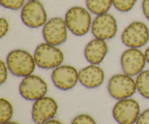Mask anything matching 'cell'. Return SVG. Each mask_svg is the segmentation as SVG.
Wrapping results in <instances>:
<instances>
[{"instance_id":"obj_16","label":"cell","mask_w":149,"mask_h":124,"mask_svg":"<svg viewBox=\"0 0 149 124\" xmlns=\"http://www.w3.org/2000/svg\"><path fill=\"white\" fill-rule=\"evenodd\" d=\"M86 7L93 15L108 13L113 6V0H86Z\"/></svg>"},{"instance_id":"obj_27","label":"cell","mask_w":149,"mask_h":124,"mask_svg":"<svg viewBox=\"0 0 149 124\" xmlns=\"http://www.w3.org/2000/svg\"><path fill=\"white\" fill-rule=\"evenodd\" d=\"M144 54H145L146 60L147 63L149 64V46L146 49L145 52H144Z\"/></svg>"},{"instance_id":"obj_12","label":"cell","mask_w":149,"mask_h":124,"mask_svg":"<svg viewBox=\"0 0 149 124\" xmlns=\"http://www.w3.org/2000/svg\"><path fill=\"white\" fill-rule=\"evenodd\" d=\"M51 79L57 89L68 91L79 82V71L71 65H61L52 71Z\"/></svg>"},{"instance_id":"obj_24","label":"cell","mask_w":149,"mask_h":124,"mask_svg":"<svg viewBox=\"0 0 149 124\" xmlns=\"http://www.w3.org/2000/svg\"><path fill=\"white\" fill-rule=\"evenodd\" d=\"M135 124H149V108L141 113Z\"/></svg>"},{"instance_id":"obj_10","label":"cell","mask_w":149,"mask_h":124,"mask_svg":"<svg viewBox=\"0 0 149 124\" xmlns=\"http://www.w3.org/2000/svg\"><path fill=\"white\" fill-rule=\"evenodd\" d=\"M91 32L93 36L97 39L105 41L112 39L118 32L116 17L109 12L96 15L93 19Z\"/></svg>"},{"instance_id":"obj_15","label":"cell","mask_w":149,"mask_h":124,"mask_svg":"<svg viewBox=\"0 0 149 124\" xmlns=\"http://www.w3.org/2000/svg\"><path fill=\"white\" fill-rule=\"evenodd\" d=\"M108 52L109 46L106 41L94 38L87 44L84 55L89 63L99 65L103 62Z\"/></svg>"},{"instance_id":"obj_26","label":"cell","mask_w":149,"mask_h":124,"mask_svg":"<svg viewBox=\"0 0 149 124\" xmlns=\"http://www.w3.org/2000/svg\"><path fill=\"white\" fill-rule=\"evenodd\" d=\"M44 124H63V123H61L60 121L53 118V119H51V120L48 121H47L46 123H45Z\"/></svg>"},{"instance_id":"obj_23","label":"cell","mask_w":149,"mask_h":124,"mask_svg":"<svg viewBox=\"0 0 149 124\" xmlns=\"http://www.w3.org/2000/svg\"><path fill=\"white\" fill-rule=\"evenodd\" d=\"M10 30V23L6 17L0 18V38H4Z\"/></svg>"},{"instance_id":"obj_22","label":"cell","mask_w":149,"mask_h":124,"mask_svg":"<svg viewBox=\"0 0 149 124\" xmlns=\"http://www.w3.org/2000/svg\"><path fill=\"white\" fill-rule=\"evenodd\" d=\"M10 72L7 67V62L3 60H0V84H3L6 82L8 78V73Z\"/></svg>"},{"instance_id":"obj_2","label":"cell","mask_w":149,"mask_h":124,"mask_svg":"<svg viewBox=\"0 0 149 124\" xmlns=\"http://www.w3.org/2000/svg\"><path fill=\"white\" fill-rule=\"evenodd\" d=\"M65 20L68 30L76 36H84L91 30L92 13L87 7L74 6L67 10Z\"/></svg>"},{"instance_id":"obj_8","label":"cell","mask_w":149,"mask_h":124,"mask_svg":"<svg viewBox=\"0 0 149 124\" xmlns=\"http://www.w3.org/2000/svg\"><path fill=\"white\" fill-rule=\"evenodd\" d=\"M68 31L65 19L54 17L49 19L42 27V36L45 42L59 46L67 41Z\"/></svg>"},{"instance_id":"obj_29","label":"cell","mask_w":149,"mask_h":124,"mask_svg":"<svg viewBox=\"0 0 149 124\" xmlns=\"http://www.w3.org/2000/svg\"><path fill=\"white\" fill-rule=\"evenodd\" d=\"M27 1H35V0H27Z\"/></svg>"},{"instance_id":"obj_28","label":"cell","mask_w":149,"mask_h":124,"mask_svg":"<svg viewBox=\"0 0 149 124\" xmlns=\"http://www.w3.org/2000/svg\"><path fill=\"white\" fill-rule=\"evenodd\" d=\"M3 124H20V123H17V122H15V121H10L7 122V123H3Z\"/></svg>"},{"instance_id":"obj_1","label":"cell","mask_w":149,"mask_h":124,"mask_svg":"<svg viewBox=\"0 0 149 124\" xmlns=\"http://www.w3.org/2000/svg\"><path fill=\"white\" fill-rule=\"evenodd\" d=\"M6 62L10 72L15 76L21 78L33 74L36 67L33 55L23 49L10 51L6 58Z\"/></svg>"},{"instance_id":"obj_3","label":"cell","mask_w":149,"mask_h":124,"mask_svg":"<svg viewBox=\"0 0 149 124\" xmlns=\"http://www.w3.org/2000/svg\"><path fill=\"white\" fill-rule=\"evenodd\" d=\"M36 66L42 69H55L63 64L64 53L58 46L47 42L41 43L36 47L33 54Z\"/></svg>"},{"instance_id":"obj_14","label":"cell","mask_w":149,"mask_h":124,"mask_svg":"<svg viewBox=\"0 0 149 124\" xmlns=\"http://www.w3.org/2000/svg\"><path fill=\"white\" fill-rule=\"evenodd\" d=\"M104 80V71L98 65L90 64L79 71V82L87 89L98 88Z\"/></svg>"},{"instance_id":"obj_5","label":"cell","mask_w":149,"mask_h":124,"mask_svg":"<svg viewBox=\"0 0 149 124\" xmlns=\"http://www.w3.org/2000/svg\"><path fill=\"white\" fill-rule=\"evenodd\" d=\"M122 42L128 48L140 49L149 42V28L142 21H133L130 23L121 35Z\"/></svg>"},{"instance_id":"obj_25","label":"cell","mask_w":149,"mask_h":124,"mask_svg":"<svg viewBox=\"0 0 149 124\" xmlns=\"http://www.w3.org/2000/svg\"><path fill=\"white\" fill-rule=\"evenodd\" d=\"M142 10L145 17L149 21V0H143Z\"/></svg>"},{"instance_id":"obj_4","label":"cell","mask_w":149,"mask_h":124,"mask_svg":"<svg viewBox=\"0 0 149 124\" xmlns=\"http://www.w3.org/2000/svg\"><path fill=\"white\" fill-rule=\"evenodd\" d=\"M108 91L111 97L115 100L130 98L137 91L135 79L125 73L115 74L109 79Z\"/></svg>"},{"instance_id":"obj_18","label":"cell","mask_w":149,"mask_h":124,"mask_svg":"<svg viewBox=\"0 0 149 124\" xmlns=\"http://www.w3.org/2000/svg\"><path fill=\"white\" fill-rule=\"evenodd\" d=\"M13 107L8 100L0 99V123L3 124L11 121L13 116Z\"/></svg>"},{"instance_id":"obj_21","label":"cell","mask_w":149,"mask_h":124,"mask_svg":"<svg viewBox=\"0 0 149 124\" xmlns=\"http://www.w3.org/2000/svg\"><path fill=\"white\" fill-rule=\"evenodd\" d=\"M71 124H97V123L90 115L80 114L73 119Z\"/></svg>"},{"instance_id":"obj_9","label":"cell","mask_w":149,"mask_h":124,"mask_svg":"<svg viewBox=\"0 0 149 124\" xmlns=\"http://www.w3.org/2000/svg\"><path fill=\"white\" fill-rule=\"evenodd\" d=\"M112 114L119 124H134L141 114V107L138 102L131 97L123 99L115 104Z\"/></svg>"},{"instance_id":"obj_17","label":"cell","mask_w":149,"mask_h":124,"mask_svg":"<svg viewBox=\"0 0 149 124\" xmlns=\"http://www.w3.org/2000/svg\"><path fill=\"white\" fill-rule=\"evenodd\" d=\"M137 91L145 99L149 100V69L143 71L135 78Z\"/></svg>"},{"instance_id":"obj_7","label":"cell","mask_w":149,"mask_h":124,"mask_svg":"<svg viewBox=\"0 0 149 124\" xmlns=\"http://www.w3.org/2000/svg\"><path fill=\"white\" fill-rule=\"evenodd\" d=\"M48 85L41 76L31 74L24 77L19 85V93L24 100L35 102L46 96Z\"/></svg>"},{"instance_id":"obj_11","label":"cell","mask_w":149,"mask_h":124,"mask_svg":"<svg viewBox=\"0 0 149 124\" xmlns=\"http://www.w3.org/2000/svg\"><path fill=\"white\" fill-rule=\"evenodd\" d=\"M120 63L123 73L133 77L145 70L147 62L145 54L141 49L128 48L121 55Z\"/></svg>"},{"instance_id":"obj_13","label":"cell","mask_w":149,"mask_h":124,"mask_svg":"<svg viewBox=\"0 0 149 124\" xmlns=\"http://www.w3.org/2000/svg\"><path fill=\"white\" fill-rule=\"evenodd\" d=\"M58 110V105L53 98L45 97L33 103L31 110V118L35 124H44L53 119Z\"/></svg>"},{"instance_id":"obj_6","label":"cell","mask_w":149,"mask_h":124,"mask_svg":"<svg viewBox=\"0 0 149 124\" xmlns=\"http://www.w3.org/2000/svg\"><path fill=\"white\" fill-rule=\"evenodd\" d=\"M20 18L23 24L30 28L43 27L47 22V12L39 0L28 1L21 9Z\"/></svg>"},{"instance_id":"obj_20","label":"cell","mask_w":149,"mask_h":124,"mask_svg":"<svg viewBox=\"0 0 149 124\" xmlns=\"http://www.w3.org/2000/svg\"><path fill=\"white\" fill-rule=\"evenodd\" d=\"M26 3V0H0L1 5L10 10H21Z\"/></svg>"},{"instance_id":"obj_19","label":"cell","mask_w":149,"mask_h":124,"mask_svg":"<svg viewBox=\"0 0 149 124\" xmlns=\"http://www.w3.org/2000/svg\"><path fill=\"white\" fill-rule=\"evenodd\" d=\"M138 0H113V6L121 12H128L136 5Z\"/></svg>"}]
</instances>
